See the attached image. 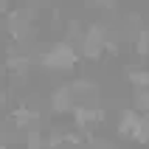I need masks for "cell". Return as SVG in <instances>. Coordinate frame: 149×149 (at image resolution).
Instances as JSON below:
<instances>
[{
    "instance_id": "6da1fadb",
    "label": "cell",
    "mask_w": 149,
    "mask_h": 149,
    "mask_svg": "<svg viewBox=\"0 0 149 149\" xmlns=\"http://www.w3.org/2000/svg\"><path fill=\"white\" fill-rule=\"evenodd\" d=\"M79 51L70 40H59L51 42L48 48L40 54V68L48 70V73H70L76 65H79Z\"/></svg>"
},
{
    "instance_id": "7a4b0ae2",
    "label": "cell",
    "mask_w": 149,
    "mask_h": 149,
    "mask_svg": "<svg viewBox=\"0 0 149 149\" xmlns=\"http://www.w3.org/2000/svg\"><path fill=\"white\" fill-rule=\"evenodd\" d=\"M107 40H110L107 28H104L101 23H90L82 31V37H79V48H76V51H79L82 59H99L101 54H104Z\"/></svg>"
},
{
    "instance_id": "3957f363",
    "label": "cell",
    "mask_w": 149,
    "mask_h": 149,
    "mask_svg": "<svg viewBox=\"0 0 149 149\" xmlns=\"http://www.w3.org/2000/svg\"><path fill=\"white\" fill-rule=\"evenodd\" d=\"M116 132L121 138H130L135 143H149L146 135H143V124H141V113H135L132 107H124L118 113V124H116Z\"/></svg>"
},
{
    "instance_id": "9c48e42d",
    "label": "cell",
    "mask_w": 149,
    "mask_h": 149,
    "mask_svg": "<svg viewBox=\"0 0 149 149\" xmlns=\"http://www.w3.org/2000/svg\"><path fill=\"white\" fill-rule=\"evenodd\" d=\"M135 54L141 59L149 56V28H141L138 31V37H135Z\"/></svg>"
},
{
    "instance_id": "5b68a950",
    "label": "cell",
    "mask_w": 149,
    "mask_h": 149,
    "mask_svg": "<svg viewBox=\"0 0 149 149\" xmlns=\"http://www.w3.org/2000/svg\"><path fill=\"white\" fill-rule=\"evenodd\" d=\"M127 82L132 84V90H149V68H130Z\"/></svg>"
},
{
    "instance_id": "8992f818",
    "label": "cell",
    "mask_w": 149,
    "mask_h": 149,
    "mask_svg": "<svg viewBox=\"0 0 149 149\" xmlns=\"http://www.w3.org/2000/svg\"><path fill=\"white\" fill-rule=\"evenodd\" d=\"M6 68L11 70V73L23 76L25 70L31 68V56H25V54H14V56H8V59H6Z\"/></svg>"
},
{
    "instance_id": "277c9868",
    "label": "cell",
    "mask_w": 149,
    "mask_h": 149,
    "mask_svg": "<svg viewBox=\"0 0 149 149\" xmlns=\"http://www.w3.org/2000/svg\"><path fill=\"white\" fill-rule=\"evenodd\" d=\"M51 113L54 116H70L76 107V99H73V90H70V84H56L54 90H51Z\"/></svg>"
},
{
    "instance_id": "30bf717a",
    "label": "cell",
    "mask_w": 149,
    "mask_h": 149,
    "mask_svg": "<svg viewBox=\"0 0 149 149\" xmlns=\"http://www.w3.org/2000/svg\"><path fill=\"white\" fill-rule=\"evenodd\" d=\"M87 6H93V8H113L116 0H87Z\"/></svg>"
},
{
    "instance_id": "52a82bcc",
    "label": "cell",
    "mask_w": 149,
    "mask_h": 149,
    "mask_svg": "<svg viewBox=\"0 0 149 149\" xmlns=\"http://www.w3.org/2000/svg\"><path fill=\"white\" fill-rule=\"evenodd\" d=\"M23 141H25V149H45V132L28 130V132H23Z\"/></svg>"
},
{
    "instance_id": "ba28073f",
    "label": "cell",
    "mask_w": 149,
    "mask_h": 149,
    "mask_svg": "<svg viewBox=\"0 0 149 149\" xmlns=\"http://www.w3.org/2000/svg\"><path fill=\"white\" fill-rule=\"evenodd\" d=\"M132 110L141 113V116L149 113V90H135L132 93Z\"/></svg>"
}]
</instances>
